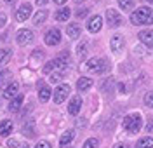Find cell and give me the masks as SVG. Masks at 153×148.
I'll return each mask as SVG.
<instances>
[{
    "label": "cell",
    "instance_id": "obj_1",
    "mask_svg": "<svg viewBox=\"0 0 153 148\" xmlns=\"http://www.w3.org/2000/svg\"><path fill=\"white\" fill-rule=\"evenodd\" d=\"M132 25H153V9L150 7H137L131 14Z\"/></svg>",
    "mask_w": 153,
    "mask_h": 148
},
{
    "label": "cell",
    "instance_id": "obj_2",
    "mask_svg": "<svg viewBox=\"0 0 153 148\" xmlns=\"http://www.w3.org/2000/svg\"><path fill=\"white\" fill-rule=\"evenodd\" d=\"M124 129L127 131V132H137L139 129H141V126H143V117L139 115V113H129L127 117L124 118Z\"/></svg>",
    "mask_w": 153,
    "mask_h": 148
},
{
    "label": "cell",
    "instance_id": "obj_3",
    "mask_svg": "<svg viewBox=\"0 0 153 148\" xmlns=\"http://www.w3.org/2000/svg\"><path fill=\"white\" fill-rule=\"evenodd\" d=\"M85 70L91 71V73H97V75H99V73L108 71L110 66H108V61H106L105 58H92L85 63Z\"/></svg>",
    "mask_w": 153,
    "mask_h": 148
},
{
    "label": "cell",
    "instance_id": "obj_4",
    "mask_svg": "<svg viewBox=\"0 0 153 148\" xmlns=\"http://www.w3.org/2000/svg\"><path fill=\"white\" fill-rule=\"evenodd\" d=\"M70 92H71V89H70V86H68V84H61V86H57L56 91H54V96H52L54 103H56V105L63 103V101L70 96Z\"/></svg>",
    "mask_w": 153,
    "mask_h": 148
},
{
    "label": "cell",
    "instance_id": "obj_5",
    "mask_svg": "<svg viewBox=\"0 0 153 148\" xmlns=\"http://www.w3.org/2000/svg\"><path fill=\"white\" fill-rule=\"evenodd\" d=\"M106 21H108V25H110L111 28H117V26L122 25V16L118 14V10L108 9L106 10Z\"/></svg>",
    "mask_w": 153,
    "mask_h": 148
},
{
    "label": "cell",
    "instance_id": "obj_6",
    "mask_svg": "<svg viewBox=\"0 0 153 148\" xmlns=\"http://www.w3.org/2000/svg\"><path fill=\"white\" fill-rule=\"evenodd\" d=\"M44 40H45L47 45H57V44L61 42V31L57 28H51L47 33H45Z\"/></svg>",
    "mask_w": 153,
    "mask_h": 148
},
{
    "label": "cell",
    "instance_id": "obj_7",
    "mask_svg": "<svg viewBox=\"0 0 153 148\" xmlns=\"http://www.w3.org/2000/svg\"><path fill=\"white\" fill-rule=\"evenodd\" d=\"M33 31H30V30H19L18 33H16V42H18L19 45H26L30 44L31 40H33Z\"/></svg>",
    "mask_w": 153,
    "mask_h": 148
},
{
    "label": "cell",
    "instance_id": "obj_8",
    "mask_svg": "<svg viewBox=\"0 0 153 148\" xmlns=\"http://www.w3.org/2000/svg\"><path fill=\"white\" fill-rule=\"evenodd\" d=\"M101 26H103V18H101V16H92V18L89 19V23H87V30H89L91 33H97V31L101 30Z\"/></svg>",
    "mask_w": 153,
    "mask_h": 148
},
{
    "label": "cell",
    "instance_id": "obj_9",
    "mask_svg": "<svg viewBox=\"0 0 153 148\" xmlns=\"http://www.w3.org/2000/svg\"><path fill=\"white\" fill-rule=\"evenodd\" d=\"M82 108V98L80 96H73L70 101V106H68V113L70 115H78V112Z\"/></svg>",
    "mask_w": 153,
    "mask_h": 148
},
{
    "label": "cell",
    "instance_id": "obj_10",
    "mask_svg": "<svg viewBox=\"0 0 153 148\" xmlns=\"http://www.w3.org/2000/svg\"><path fill=\"white\" fill-rule=\"evenodd\" d=\"M137 39L141 40L144 45L153 47V30H141L139 35H137Z\"/></svg>",
    "mask_w": 153,
    "mask_h": 148
},
{
    "label": "cell",
    "instance_id": "obj_11",
    "mask_svg": "<svg viewBox=\"0 0 153 148\" xmlns=\"http://www.w3.org/2000/svg\"><path fill=\"white\" fill-rule=\"evenodd\" d=\"M30 14H31V5L30 4H23L19 10L16 12V19L18 21H26L30 18Z\"/></svg>",
    "mask_w": 153,
    "mask_h": 148
},
{
    "label": "cell",
    "instance_id": "obj_12",
    "mask_svg": "<svg viewBox=\"0 0 153 148\" xmlns=\"http://www.w3.org/2000/svg\"><path fill=\"white\" fill-rule=\"evenodd\" d=\"M110 47L113 52H120L124 49V37L122 35H113L111 40H110Z\"/></svg>",
    "mask_w": 153,
    "mask_h": 148
},
{
    "label": "cell",
    "instance_id": "obj_13",
    "mask_svg": "<svg viewBox=\"0 0 153 148\" xmlns=\"http://www.w3.org/2000/svg\"><path fill=\"white\" fill-rule=\"evenodd\" d=\"M18 91H19V84H18V82H10L9 86L4 89V98H7V99L16 98Z\"/></svg>",
    "mask_w": 153,
    "mask_h": 148
},
{
    "label": "cell",
    "instance_id": "obj_14",
    "mask_svg": "<svg viewBox=\"0 0 153 148\" xmlns=\"http://www.w3.org/2000/svg\"><path fill=\"white\" fill-rule=\"evenodd\" d=\"M12 120H9V118H5V120H2L0 122V134L2 136H9L10 132H12Z\"/></svg>",
    "mask_w": 153,
    "mask_h": 148
},
{
    "label": "cell",
    "instance_id": "obj_15",
    "mask_svg": "<svg viewBox=\"0 0 153 148\" xmlns=\"http://www.w3.org/2000/svg\"><path fill=\"white\" fill-rule=\"evenodd\" d=\"M91 87H92V80L89 79V77H82V79H78V82H76V89H78L80 92L89 91Z\"/></svg>",
    "mask_w": 153,
    "mask_h": 148
},
{
    "label": "cell",
    "instance_id": "obj_16",
    "mask_svg": "<svg viewBox=\"0 0 153 148\" xmlns=\"http://www.w3.org/2000/svg\"><path fill=\"white\" fill-rule=\"evenodd\" d=\"M54 61L57 63V68H61V66H68V63H70V54H68V51H63Z\"/></svg>",
    "mask_w": 153,
    "mask_h": 148
},
{
    "label": "cell",
    "instance_id": "obj_17",
    "mask_svg": "<svg viewBox=\"0 0 153 148\" xmlns=\"http://www.w3.org/2000/svg\"><path fill=\"white\" fill-rule=\"evenodd\" d=\"M21 105H23V96L19 94V96H16V98H12V101H10V105H9V112H12V113L19 112Z\"/></svg>",
    "mask_w": 153,
    "mask_h": 148
},
{
    "label": "cell",
    "instance_id": "obj_18",
    "mask_svg": "<svg viewBox=\"0 0 153 148\" xmlns=\"http://www.w3.org/2000/svg\"><path fill=\"white\" fill-rule=\"evenodd\" d=\"M66 33H68L70 39H78V37H80V26L75 25V23H71V25H68Z\"/></svg>",
    "mask_w": 153,
    "mask_h": 148
},
{
    "label": "cell",
    "instance_id": "obj_19",
    "mask_svg": "<svg viewBox=\"0 0 153 148\" xmlns=\"http://www.w3.org/2000/svg\"><path fill=\"white\" fill-rule=\"evenodd\" d=\"M70 16H71V9L63 7V9H59L56 12V21H68L70 19Z\"/></svg>",
    "mask_w": 153,
    "mask_h": 148
},
{
    "label": "cell",
    "instance_id": "obj_20",
    "mask_svg": "<svg viewBox=\"0 0 153 148\" xmlns=\"http://www.w3.org/2000/svg\"><path fill=\"white\" fill-rule=\"evenodd\" d=\"M73 139H75V132H73V131H66V132L59 138V145H61V147H66L68 143H71Z\"/></svg>",
    "mask_w": 153,
    "mask_h": 148
},
{
    "label": "cell",
    "instance_id": "obj_21",
    "mask_svg": "<svg viewBox=\"0 0 153 148\" xmlns=\"http://www.w3.org/2000/svg\"><path fill=\"white\" fill-rule=\"evenodd\" d=\"M49 98H51V89L47 86H40V89H38V99L42 103H45V101H49Z\"/></svg>",
    "mask_w": 153,
    "mask_h": 148
},
{
    "label": "cell",
    "instance_id": "obj_22",
    "mask_svg": "<svg viewBox=\"0 0 153 148\" xmlns=\"http://www.w3.org/2000/svg\"><path fill=\"white\" fill-rule=\"evenodd\" d=\"M136 148H153V138L152 136L141 138L137 143H136Z\"/></svg>",
    "mask_w": 153,
    "mask_h": 148
},
{
    "label": "cell",
    "instance_id": "obj_23",
    "mask_svg": "<svg viewBox=\"0 0 153 148\" xmlns=\"http://www.w3.org/2000/svg\"><path fill=\"white\" fill-rule=\"evenodd\" d=\"M45 19H47V10H38L37 14H35V18H33V25L40 26Z\"/></svg>",
    "mask_w": 153,
    "mask_h": 148
},
{
    "label": "cell",
    "instance_id": "obj_24",
    "mask_svg": "<svg viewBox=\"0 0 153 148\" xmlns=\"http://www.w3.org/2000/svg\"><path fill=\"white\" fill-rule=\"evenodd\" d=\"M59 71H56V73H51V82H56L57 80H61L63 77H65V73H66V66H61V68H57Z\"/></svg>",
    "mask_w": 153,
    "mask_h": 148
},
{
    "label": "cell",
    "instance_id": "obj_25",
    "mask_svg": "<svg viewBox=\"0 0 153 148\" xmlns=\"http://www.w3.org/2000/svg\"><path fill=\"white\" fill-rule=\"evenodd\" d=\"M10 54H12L10 49H2L0 51V65H5V63L10 59Z\"/></svg>",
    "mask_w": 153,
    "mask_h": 148
},
{
    "label": "cell",
    "instance_id": "obj_26",
    "mask_svg": "<svg viewBox=\"0 0 153 148\" xmlns=\"http://www.w3.org/2000/svg\"><path fill=\"white\" fill-rule=\"evenodd\" d=\"M99 147V139L97 138H89L84 141V147L82 148H97Z\"/></svg>",
    "mask_w": 153,
    "mask_h": 148
},
{
    "label": "cell",
    "instance_id": "obj_27",
    "mask_svg": "<svg viewBox=\"0 0 153 148\" xmlns=\"http://www.w3.org/2000/svg\"><path fill=\"white\" fill-rule=\"evenodd\" d=\"M118 5L124 10H131L134 7V0H118Z\"/></svg>",
    "mask_w": 153,
    "mask_h": 148
},
{
    "label": "cell",
    "instance_id": "obj_28",
    "mask_svg": "<svg viewBox=\"0 0 153 148\" xmlns=\"http://www.w3.org/2000/svg\"><path fill=\"white\" fill-rule=\"evenodd\" d=\"M56 68H57V63H56V61H49V63L42 70H44V73H52V70H56Z\"/></svg>",
    "mask_w": 153,
    "mask_h": 148
},
{
    "label": "cell",
    "instance_id": "obj_29",
    "mask_svg": "<svg viewBox=\"0 0 153 148\" xmlns=\"http://www.w3.org/2000/svg\"><path fill=\"white\" fill-rule=\"evenodd\" d=\"M144 103H146V105H148L150 108H153V91L146 94V98H144Z\"/></svg>",
    "mask_w": 153,
    "mask_h": 148
},
{
    "label": "cell",
    "instance_id": "obj_30",
    "mask_svg": "<svg viewBox=\"0 0 153 148\" xmlns=\"http://www.w3.org/2000/svg\"><path fill=\"white\" fill-rule=\"evenodd\" d=\"M87 14H89V9H78L76 10V16H78V18H85Z\"/></svg>",
    "mask_w": 153,
    "mask_h": 148
},
{
    "label": "cell",
    "instance_id": "obj_31",
    "mask_svg": "<svg viewBox=\"0 0 153 148\" xmlns=\"http://www.w3.org/2000/svg\"><path fill=\"white\" fill-rule=\"evenodd\" d=\"M35 148H52V147H51V143H49V141H40Z\"/></svg>",
    "mask_w": 153,
    "mask_h": 148
},
{
    "label": "cell",
    "instance_id": "obj_32",
    "mask_svg": "<svg viewBox=\"0 0 153 148\" xmlns=\"http://www.w3.org/2000/svg\"><path fill=\"white\" fill-rule=\"evenodd\" d=\"M84 51H87V44H85V42L78 45V56H82V54H84Z\"/></svg>",
    "mask_w": 153,
    "mask_h": 148
},
{
    "label": "cell",
    "instance_id": "obj_33",
    "mask_svg": "<svg viewBox=\"0 0 153 148\" xmlns=\"http://www.w3.org/2000/svg\"><path fill=\"white\" fill-rule=\"evenodd\" d=\"M5 23H7L5 14H2V12H0V28H4V26H5Z\"/></svg>",
    "mask_w": 153,
    "mask_h": 148
},
{
    "label": "cell",
    "instance_id": "obj_34",
    "mask_svg": "<svg viewBox=\"0 0 153 148\" xmlns=\"http://www.w3.org/2000/svg\"><path fill=\"white\" fill-rule=\"evenodd\" d=\"M5 77H10V73L9 71H2V73H0V84H2V82H5Z\"/></svg>",
    "mask_w": 153,
    "mask_h": 148
},
{
    "label": "cell",
    "instance_id": "obj_35",
    "mask_svg": "<svg viewBox=\"0 0 153 148\" xmlns=\"http://www.w3.org/2000/svg\"><path fill=\"white\" fill-rule=\"evenodd\" d=\"M18 143H19V141H14V139H10V141H9V147H10V148H16V147H18Z\"/></svg>",
    "mask_w": 153,
    "mask_h": 148
},
{
    "label": "cell",
    "instance_id": "obj_36",
    "mask_svg": "<svg viewBox=\"0 0 153 148\" xmlns=\"http://www.w3.org/2000/svg\"><path fill=\"white\" fill-rule=\"evenodd\" d=\"M113 148H129V145H125V143H118V145H115Z\"/></svg>",
    "mask_w": 153,
    "mask_h": 148
},
{
    "label": "cell",
    "instance_id": "obj_37",
    "mask_svg": "<svg viewBox=\"0 0 153 148\" xmlns=\"http://www.w3.org/2000/svg\"><path fill=\"white\" fill-rule=\"evenodd\" d=\"M47 2H49V0H37V5H40V7H42V5H45Z\"/></svg>",
    "mask_w": 153,
    "mask_h": 148
},
{
    "label": "cell",
    "instance_id": "obj_38",
    "mask_svg": "<svg viewBox=\"0 0 153 148\" xmlns=\"http://www.w3.org/2000/svg\"><path fill=\"white\" fill-rule=\"evenodd\" d=\"M16 148H30V147H28V143H18Z\"/></svg>",
    "mask_w": 153,
    "mask_h": 148
},
{
    "label": "cell",
    "instance_id": "obj_39",
    "mask_svg": "<svg viewBox=\"0 0 153 148\" xmlns=\"http://www.w3.org/2000/svg\"><path fill=\"white\" fill-rule=\"evenodd\" d=\"M54 2H56V4H65L66 0H54Z\"/></svg>",
    "mask_w": 153,
    "mask_h": 148
},
{
    "label": "cell",
    "instance_id": "obj_40",
    "mask_svg": "<svg viewBox=\"0 0 153 148\" xmlns=\"http://www.w3.org/2000/svg\"><path fill=\"white\" fill-rule=\"evenodd\" d=\"M76 4H82V2H85V0H75Z\"/></svg>",
    "mask_w": 153,
    "mask_h": 148
},
{
    "label": "cell",
    "instance_id": "obj_41",
    "mask_svg": "<svg viewBox=\"0 0 153 148\" xmlns=\"http://www.w3.org/2000/svg\"><path fill=\"white\" fill-rule=\"evenodd\" d=\"M4 2H7V4H10V2H14V0H4Z\"/></svg>",
    "mask_w": 153,
    "mask_h": 148
},
{
    "label": "cell",
    "instance_id": "obj_42",
    "mask_svg": "<svg viewBox=\"0 0 153 148\" xmlns=\"http://www.w3.org/2000/svg\"><path fill=\"white\" fill-rule=\"evenodd\" d=\"M146 2H150V4H153V0H146Z\"/></svg>",
    "mask_w": 153,
    "mask_h": 148
}]
</instances>
